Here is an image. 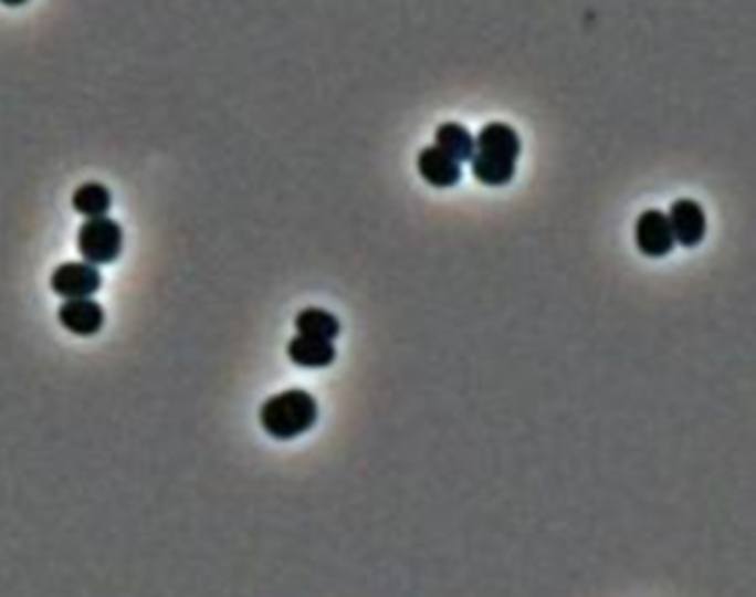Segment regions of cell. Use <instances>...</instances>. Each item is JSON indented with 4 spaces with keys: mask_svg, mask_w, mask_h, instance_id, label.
Listing matches in <instances>:
<instances>
[{
    "mask_svg": "<svg viewBox=\"0 0 756 597\" xmlns=\"http://www.w3.org/2000/svg\"><path fill=\"white\" fill-rule=\"evenodd\" d=\"M0 3L8 6V8H21V6L30 3V0H0Z\"/></svg>",
    "mask_w": 756,
    "mask_h": 597,
    "instance_id": "obj_13",
    "label": "cell"
},
{
    "mask_svg": "<svg viewBox=\"0 0 756 597\" xmlns=\"http://www.w3.org/2000/svg\"><path fill=\"white\" fill-rule=\"evenodd\" d=\"M72 205L85 218L107 216L112 209V191L103 182H85L74 191Z\"/></svg>",
    "mask_w": 756,
    "mask_h": 597,
    "instance_id": "obj_12",
    "label": "cell"
},
{
    "mask_svg": "<svg viewBox=\"0 0 756 597\" xmlns=\"http://www.w3.org/2000/svg\"><path fill=\"white\" fill-rule=\"evenodd\" d=\"M418 171L431 187H438V189L455 187L462 180V163L453 160L449 154H444L435 145L420 151Z\"/></svg>",
    "mask_w": 756,
    "mask_h": 597,
    "instance_id": "obj_8",
    "label": "cell"
},
{
    "mask_svg": "<svg viewBox=\"0 0 756 597\" xmlns=\"http://www.w3.org/2000/svg\"><path fill=\"white\" fill-rule=\"evenodd\" d=\"M288 360L304 369H324L330 367L337 358V352L330 341L311 338V336H295L286 347Z\"/></svg>",
    "mask_w": 756,
    "mask_h": 597,
    "instance_id": "obj_9",
    "label": "cell"
},
{
    "mask_svg": "<svg viewBox=\"0 0 756 597\" xmlns=\"http://www.w3.org/2000/svg\"><path fill=\"white\" fill-rule=\"evenodd\" d=\"M59 321L70 334L90 338L103 329L105 312L92 297H74V301H65L59 310Z\"/></svg>",
    "mask_w": 756,
    "mask_h": 597,
    "instance_id": "obj_7",
    "label": "cell"
},
{
    "mask_svg": "<svg viewBox=\"0 0 756 597\" xmlns=\"http://www.w3.org/2000/svg\"><path fill=\"white\" fill-rule=\"evenodd\" d=\"M522 154L519 134L506 123H486L475 138L473 176L486 187H504L515 178Z\"/></svg>",
    "mask_w": 756,
    "mask_h": 597,
    "instance_id": "obj_1",
    "label": "cell"
},
{
    "mask_svg": "<svg viewBox=\"0 0 756 597\" xmlns=\"http://www.w3.org/2000/svg\"><path fill=\"white\" fill-rule=\"evenodd\" d=\"M101 271L92 262H65L52 273V291L65 301L92 297L101 289Z\"/></svg>",
    "mask_w": 756,
    "mask_h": 597,
    "instance_id": "obj_4",
    "label": "cell"
},
{
    "mask_svg": "<svg viewBox=\"0 0 756 597\" xmlns=\"http://www.w3.org/2000/svg\"><path fill=\"white\" fill-rule=\"evenodd\" d=\"M634 240L643 255L663 258L674 249V235L668 213L659 209H645L634 224Z\"/></svg>",
    "mask_w": 756,
    "mask_h": 597,
    "instance_id": "obj_5",
    "label": "cell"
},
{
    "mask_svg": "<svg viewBox=\"0 0 756 597\" xmlns=\"http://www.w3.org/2000/svg\"><path fill=\"white\" fill-rule=\"evenodd\" d=\"M295 329L302 336L322 338V341H335L339 336V321L319 307H306L295 316Z\"/></svg>",
    "mask_w": 756,
    "mask_h": 597,
    "instance_id": "obj_11",
    "label": "cell"
},
{
    "mask_svg": "<svg viewBox=\"0 0 756 597\" xmlns=\"http://www.w3.org/2000/svg\"><path fill=\"white\" fill-rule=\"evenodd\" d=\"M317 413V402L308 391L288 389L262 405L260 425L275 440H293L315 427Z\"/></svg>",
    "mask_w": 756,
    "mask_h": 597,
    "instance_id": "obj_2",
    "label": "cell"
},
{
    "mask_svg": "<svg viewBox=\"0 0 756 597\" xmlns=\"http://www.w3.org/2000/svg\"><path fill=\"white\" fill-rule=\"evenodd\" d=\"M123 227L107 216L87 218L78 229V251L85 262H92L96 266L116 262L123 251Z\"/></svg>",
    "mask_w": 756,
    "mask_h": 597,
    "instance_id": "obj_3",
    "label": "cell"
},
{
    "mask_svg": "<svg viewBox=\"0 0 756 597\" xmlns=\"http://www.w3.org/2000/svg\"><path fill=\"white\" fill-rule=\"evenodd\" d=\"M435 147L458 163H471L475 154V138L460 123H442L435 129Z\"/></svg>",
    "mask_w": 756,
    "mask_h": 597,
    "instance_id": "obj_10",
    "label": "cell"
},
{
    "mask_svg": "<svg viewBox=\"0 0 756 597\" xmlns=\"http://www.w3.org/2000/svg\"><path fill=\"white\" fill-rule=\"evenodd\" d=\"M668 220H670L674 242H679L687 249L699 247L703 242L705 231H707V220H705L703 207L696 200H692V198L674 200L670 207Z\"/></svg>",
    "mask_w": 756,
    "mask_h": 597,
    "instance_id": "obj_6",
    "label": "cell"
}]
</instances>
